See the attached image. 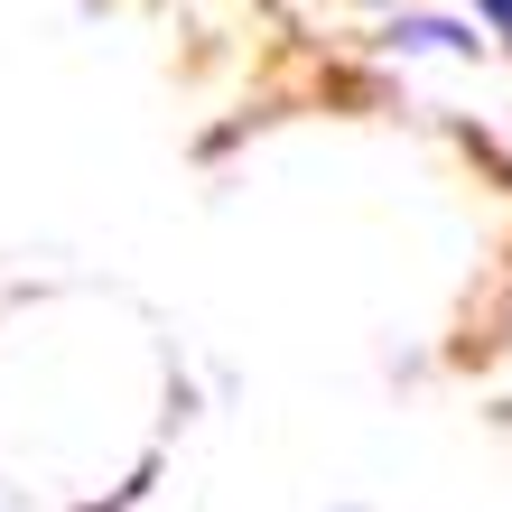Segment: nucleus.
<instances>
[{
	"instance_id": "obj_1",
	"label": "nucleus",
	"mask_w": 512,
	"mask_h": 512,
	"mask_svg": "<svg viewBox=\"0 0 512 512\" xmlns=\"http://www.w3.org/2000/svg\"><path fill=\"white\" fill-rule=\"evenodd\" d=\"M391 38H401V47H447V56H475V38H466V28H447V19H401Z\"/></svg>"
},
{
	"instance_id": "obj_2",
	"label": "nucleus",
	"mask_w": 512,
	"mask_h": 512,
	"mask_svg": "<svg viewBox=\"0 0 512 512\" xmlns=\"http://www.w3.org/2000/svg\"><path fill=\"white\" fill-rule=\"evenodd\" d=\"M485 10H494V19H503V38H512V0H485Z\"/></svg>"
}]
</instances>
